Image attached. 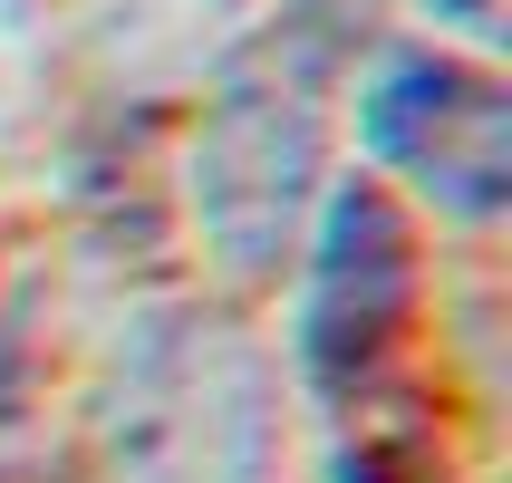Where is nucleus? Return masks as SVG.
<instances>
[{"label": "nucleus", "instance_id": "obj_1", "mask_svg": "<svg viewBox=\"0 0 512 483\" xmlns=\"http://www.w3.org/2000/svg\"><path fill=\"white\" fill-rule=\"evenodd\" d=\"M271 377L223 319H165L107 416L116 483H271Z\"/></svg>", "mask_w": 512, "mask_h": 483}, {"label": "nucleus", "instance_id": "obj_2", "mask_svg": "<svg viewBox=\"0 0 512 483\" xmlns=\"http://www.w3.org/2000/svg\"><path fill=\"white\" fill-rule=\"evenodd\" d=\"M358 136H368V155L387 174H406L455 223H493L512 194L503 87L455 49H397L358 97Z\"/></svg>", "mask_w": 512, "mask_h": 483}, {"label": "nucleus", "instance_id": "obj_3", "mask_svg": "<svg viewBox=\"0 0 512 483\" xmlns=\"http://www.w3.org/2000/svg\"><path fill=\"white\" fill-rule=\"evenodd\" d=\"M416 319V223L387 184H339L310 242L300 290V368L329 406H348Z\"/></svg>", "mask_w": 512, "mask_h": 483}, {"label": "nucleus", "instance_id": "obj_4", "mask_svg": "<svg viewBox=\"0 0 512 483\" xmlns=\"http://www.w3.org/2000/svg\"><path fill=\"white\" fill-rule=\"evenodd\" d=\"M319 184V116L300 87H232L213 126L194 145V213H203V242L223 252V271L261 281L281 271L290 232H300V203Z\"/></svg>", "mask_w": 512, "mask_h": 483}, {"label": "nucleus", "instance_id": "obj_5", "mask_svg": "<svg viewBox=\"0 0 512 483\" xmlns=\"http://www.w3.org/2000/svg\"><path fill=\"white\" fill-rule=\"evenodd\" d=\"M339 483H445V464H435V445L416 426H387V435H358L339 455Z\"/></svg>", "mask_w": 512, "mask_h": 483}]
</instances>
